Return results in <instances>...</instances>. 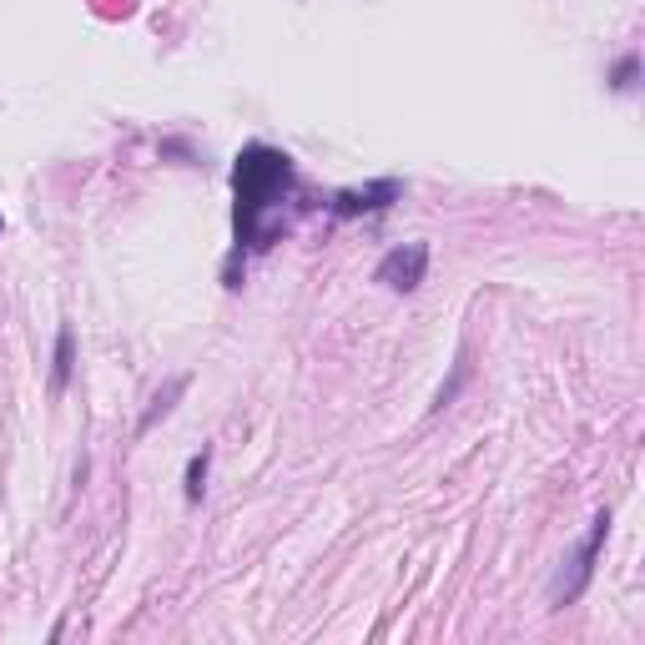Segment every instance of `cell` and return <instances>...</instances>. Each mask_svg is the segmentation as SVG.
<instances>
[{
	"mask_svg": "<svg viewBox=\"0 0 645 645\" xmlns=\"http://www.w3.org/2000/svg\"><path fill=\"white\" fill-rule=\"evenodd\" d=\"M232 192H237V207H232L237 252H247V247H268L263 217L293 192V157L278 152V147H268V142L242 147L237 162H232Z\"/></svg>",
	"mask_w": 645,
	"mask_h": 645,
	"instance_id": "obj_1",
	"label": "cell"
},
{
	"mask_svg": "<svg viewBox=\"0 0 645 645\" xmlns=\"http://www.w3.org/2000/svg\"><path fill=\"white\" fill-rule=\"evenodd\" d=\"M605 535H610V509H600V514H595L590 540H585V545L565 560V570L555 575V585H550V605H555V610L575 605V600L590 590V580H595V560H600V550H605Z\"/></svg>",
	"mask_w": 645,
	"mask_h": 645,
	"instance_id": "obj_2",
	"label": "cell"
},
{
	"mask_svg": "<svg viewBox=\"0 0 645 645\" xmlns=\"http://www.w3.org/2000/svg\"><path fill=\"white\" fill-rule=\"evenodd\" d=\"M429 273V242H404L394 252H383V263L373 268V283H383L389 293H414Z\"/></svg>",
	"mask_w": 645,
	"mask_h": 645,
	"instance_id": "obj_3",
	"label": "cell"
},
{
	"mask_svg": "<svg viewBox=\"0 0 645 645\" xmlns=\"http://www.w3.org/2000/svg\"><path fill=\"white\" fill-rule=\"evenodd\" d=\"M399 197H404V182L383 177V182H368V187H343V192L333 197V212H338V217H363V212L394 207Z\"/></svg>",
	"mask_w": 645,
	"mask_h": 645,
	"instance_id": "obj_4",
	"label": "cell"
},
{
	"mask_svg": "<svg viewBox=\"0 0 645 645\" xmlns=\"http://www.w3.org/2000/svg\"><path fill=\"white\" fill-rule=\"evenodd\" d=\"M76 373V333L71 323L56 328V353H51V394H66V383Z\"/></svg>",
	"mask_w": 645,
	"mask_h": 645,
	"instance_id": "obj_5",
	"label": "cell"
},
{
	"mask_svg": "<svg viewBox=\"0 0 645 645\" xmlns=\"http://www.w3.org/2000/svg\"><path fill=\"white\" fill-rule=\"evenodd\" d=\"M187 383H192V378H187V373H177V378H167V389H157L152 409H147V414H142V424H137V439H142V434H152V429H157V424H162V419L177 409V399L187 394Z\"/></svg>",
	"mask_w": 645,
	"mask_h": 645,
	"instance_id": "obj_6",
	"label": "cell"
},
{
	"mask_svg": "<svg viewBox=\"0 0 645 645\" xmlns=\"http://www.w3.org/2000/svg\"><path fill=\"white\" fill-rule=\"evenodd\" d=\"M207 469H212V449L202 444V449L187 459V479H182V494H187V504H197V499H202V489H207Z\"/></svg>",
	"mask_w": 645,
	"mask_h": 645,
	"instance_id": "obj_7",
	"label": "cell"
},
{
	"mask_svg": "<svg viewBox=\"0 0 645 645\" xmlns=\"http://www.w3.org/2000/svg\"><path fill=\"white\" fill-rule=\"evenodd\" d=\"M635 76H640V61H635V56H625V61L615 66L610 86H615V91H630V86H635Z\"/></svg>",
	"mask_w": 645,
	"mask_h": 645,
	"instance_id": "obj_8",
	"label": "cell"
},
{
	"mask_svg": "<svg viewBox=\"0 0 645 645\" xmlns=\"http://www.w3.org/2000/svg\"><path fill=\"white\" fill-rule=\"evenodd\" d=\"M464 373H469V363H454V378H449V383H444V389L434 394V409H444V404H449V399L459 394V383H464Z\"/></svg>",
	"mask_w": 645,
	"mask_h": 645,
	"instance_id": "obj_9",
	"label": "cell"
},
{
	"mask_svg": "<svg viewBox=\"0 0 645 645\" xmlns=\"http://www.w3.org/2000/svg\"><path fill=\"white\" fill-rule=\"evenodd\" d=\"M0 227H6V222H0Z\"/></svg>",
	"mask_w": 645,
	"mask_h": 645,
	"instance_id": "obj_10",
	"label": "cell"
}]
</instances>
